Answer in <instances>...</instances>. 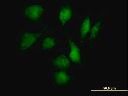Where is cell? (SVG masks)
<instances>
[{
    "instance_id": "obj_7",
    "label": "cell",
    "mask_w": 128,
    "mask_h": 96,
    "mask_svg": "<svg viewBox=\"0 0 128 96\" xmlns=\"http://www.w3.org/2000/svg\"><path fill=\"white\" fill-rule=\"evenodd\" d=\"M92 13H89L86 15L80 24V42L83 44L90 34L92 28Z\"/></svg>"
},
{
    "instance_id": "obj_6",
    "label": "cell",
    "mask_w": 128,
    "mask_h": 96,
    "mask_svg": "<svg viewBox=\"0 0 128 96\" xmlns=\"http://www.w3.org/2000/svg\"><path fill=\"white\" fill-rule=\"evenodd\" d=\"M52 75L54 83L56 85L64 87L69 84L73 80L72 76L66 71H60L52 73Z\"/></svg>"
},
{
    "instance_id": "obj_1",
    "label": "cell",
    "mask_w": 128,
    "mask_h": 96,
    "mask_svg": "<svg viewBox=\"0 0 128 96\" xmlns=\"http://www.w3.org/2000/svg\"><path fill=\"white\" fill-rule=\"evenodd\" d=\"M48 31L47 26L42 30L35 32L25 31L18 37V51L22 52L30 48L37 41Z\"/></svg>"
},
{
    "instance_id": "obj_5",
    "label": "cell",
    "mask_w": 128,
    "mask_h": 96,
    "mask_svg": "<svg viewBox=\"0 0 128 96\" xmlns=\"http://www.w3.org/2000/svg\"><path fill=\"white\" fill-rule=\"evenodd\" d=\"M50 64L52 66L60 71H67L71 67V62L68 57L64 52L52 58Z\"/></svg>"
},
{
    "instance_id": "obj_3",
    "label": "cell",
    "mask_w": 128,
    "mask_h": 96,
    "mask_svg": "<svg viewBox=\"0 0 128 96\" xmlns=\"http://www.w3.org/2000/svg\"><path fill=\"white\" fill-rule=\"evenodd\" d=\"M68 42L70 49L68 57L71 62L74 64L82 66L83 61L80 48L70 36L69 37Z\"/></svg>"
},
{
    "instance_id": "obj_9",
    "label": "cell",
    "mask_w": 128,
    "mask_h": 96,
    "mask_svg": "<svg viewBox=\"0 0 128 96\" xmlns=\"http://www.w3.org/2000/svg\"><path fill=\"white\" fill-rule=\"evenodd\" d=\"M56 45V39L53 37L48 36L41 39L40 48L43 50H48L53 49Z\"/></svg>"
},
{
    "instance_id": "obj_2",
    "label": "cell",
    "mask_w": 128,
    "mask_h": 96,
    "mask_svg": "<svg viewBox=\"0 0 128 96\" xmlns=\"http://www.w3.org/2000/svg\"><path fill=\"white\" fill-rule=\"evenodd\" d=\"M44 7L41 4L28 5L23 9L24 16L26 19L34 23L39 24L44 13Z\"/></svg>"
},
{
    "instance_id": "obj_4",
    "label": "cell",
    "mask_w": 128,
    "mask_h": 96,
    "mask_svg": "<svg viewBox=\"0 0 128 96\" xmlns=\"http://www.w3.org/2000/svg\"><path fill=\"white\" fill-rule=\"evenodd\" d=\"M74 13L73 7L70 2H67L60 5L58 19L62 26H64L71 20Z\"/></svg>"
},
{
    "instance_id": "obj_8",
    "label": "cell",
    "mask_w": 128,
    "mask_h": 96,
    "mask_svg": "<svg viewBox=\"0 0 128 96\" xmlns=\"http://www.w3.org/2000/svg\"><path fill=\"white\" fill-rule=\"evenodd\" d=\"M103 23V15L100 13L96 23L92 27L89 37V46L92 47L98 38L102 29Z\"/></svg>"
}]
</instances>
